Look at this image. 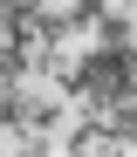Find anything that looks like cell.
<instances>
[{
  "mask_svg": "<svg viewBox=\"0 0 137 157\" xmlns=\"http://www.w3.org/2000/svg\"><path fill=\"white\" fill-rule=\"evenodd\" d=\"M110 130H117V150H137V96L110 102Z\"/></svg>",
  "mask_w": 137,
  "mask_h": 157,
  "instance_id": "cell-2",
  "label": "cell"
},
{
  "mask_svg": "<svg viewBox=\"0 0 137 157\" xmlns=\"http://www.w3.org/2000/svg\"><path fill=\"white\" fill-rule=\"evenodd\" d=\"M41 7H48V0H41Z\"/></svg>",
  "mask_w": 137,
  "mask_h": 157,
  "instance_id": "cell-4",
  "label": "cell"
},
{
  "mask_svg": "<svg viewBox=\"0 0 137 157\" xmlns=\"http://www.w3.org/2000/svg\"><path fill=\"white\" fill-rule=\"evenodd\" d=\"M27 130H48V137H55V130H62V102L34 96V109H27ZM7 137H14V130H7Z\"/></svg>",
  "mask_w": 137,
  "mask_h": 157,
  "instance_id": "cell-3",
  "label": "cell"
},
{
  "mask_svg": "<svg viewBox=\"0 0 137 157\" xmlns=\"http://www.w3.org/2000/svg\"><path fill=\"white\" fill-rule=\"evenodd\" d=\"M130 14H137V0H117V7L96 21L89 41H103V48H130V41H137V21H130Z\"/></svg>",
  "mask_w": 137,
  "mask_h": 157,
  "instance_id": "cell-1",
  "label": "cell"
}]
</instances>
